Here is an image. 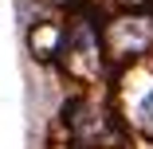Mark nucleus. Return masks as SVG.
Wrapping results in <instances>:
<instances>
[{"mask_svg": "<svg viewBox=\"0 0 153 149\" xmlns=\"http://www.w3.org/2000/svg\"><path fill=\"white\" fill-rule=\"evenodd\" d=\"M137 126H141L145 133H153V90L137 102Z\"/></svg>", "mask_w": 153, "mask_h": 149, "instance_id": "1", "label": "nucleus"}]
</instances>
